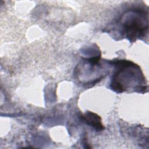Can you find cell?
<instances>
[{
  "mask_svg": "<svg viewBox=\"0 0 149 149\" xmlns=\"http://www.w3.org/2000/svg\"><path fill=\"white\" fill-rule=\"evenodd\" d=\"M121 31L130 41L145 36L148 30V12L142 8H132L122 15Z\"/></svg>",
  "mask_w": 149,
  "mask_h": 149,
  "instance_id": "6da1fadb",
  "label": "cell"
},
{
  "mask_svg": "<svg viewBox=\"0 0 149 149\" xmlns=\"http://www.w3.org/2000/svg\"><path fill=\"white\" fill-rule=\"evenodd\" d=\"M116 69L112 78L111 88L115 91L121 92L122 86L125 83L124 90L130 87L132 82L137 83L140 80V76H143L140 68L135 64L126 61H118Z\"/></svg>",
  "mask_w": 149,
  "mask_h": 149,
  "instance_id": "7a4b0ae2",
  "label": "cell"
},
{
  "mask_svg": "<svg viewBox=\"0 0 149 149\" xmlns=\"http://www.w3.org/2000/svg\"><path fill=\"white\" fill-rule=\"evenodd\" d=\"M84 120L89 125L94 127L97 131H101L104 129V126L101 123V118L97 114L87 111L83 116Z\"/></svg>",
  "mask_w": 149,
  "mask_h": 149,
  "instance_id": "3957f363",
  "label": "cell"
}]
</instances>
